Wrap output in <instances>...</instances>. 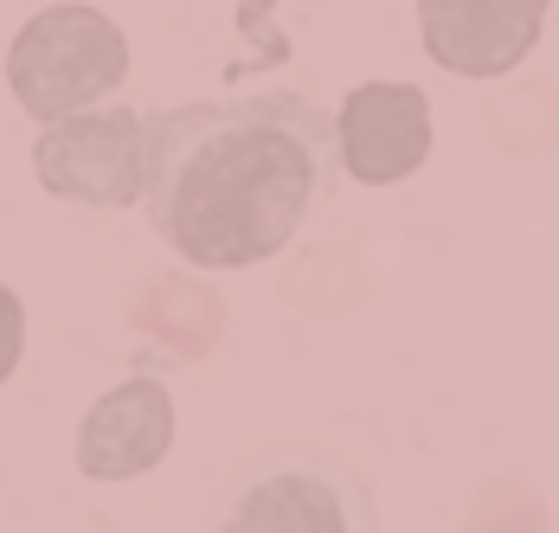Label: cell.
Segmentation results:
<instances>
[{
	"label": "cell",
	"instance_id": "cell-1",
	"mask_svg": "<svg viewBox=\"0 0 559 533\" xmlns=\"http://www.w3.org/2000/svg\"><path fill=\"white\" fill-rule=\"evenodd\" d=\"M335 187V116L302 91L193 97L142 116V213L193 270L271 264Z\"/></svg>",
	"mask_w": 559,
	"mask_h": 533
},
{
	"label": "cell",
	"instance_id": "cell-2",
	"mask_svg": "<svg viewBox=\"0 0 559 533\" xmlns=\"http://www.w3.org/2000/svg\"><path fill=\"white\" fill-rule=\"evenodd\" d=\"M129 78V39L104 7L58 0L39 7L7 46V91L33 122H58L71 109L104 104Z\"/></svg>",
	"mask_w": 559,
	"mask_h": 533
},
{
	"label": "cell",
	"instance_id": "cell-3",
	"mask_svg": "<svg viewBox=\"0 0 559 533\" xmlns=\"http://www.w3.org/2000/svg\"><path fill=\"white\" fill-rule=\"evenodd\" d=\"M33 174L64 206L122 213L142 200V116L129 104H91L46 122L33 142Z\"/></svg>",
	"mask_w": 559,
	"mask_h": 533
},
{
	"label": "cell",
	"instance_id": "cell-4",
	"mask_svg": "<svg viewBox=\"0 0 559 533\" xmlns=\"http://www.w3.org/2000/svg\"><path fill=\"white\" fill-rule=\"evenodd\" d=\"M219 528H245V533H271V528H316V533H341V528H373L367 488L341 470L335 457L316 450H283L271 463H258L251 482H238L231 508L219 514Z\"/></svg>",
	"mask_w": 559,
	"mask_h": 533
},
{
	"label": "cell",
	"instance_id": "cell-5",
	"mask_svg": "<svg viewBox=\"0 0 559 533\" xmlns=\"http://www.w3.org/2000/svg\"><path fill=\"white\" fill-rule=\"evenodd\" d=\"M425 161H431V97L418 84L367 78L341 97L335 167H347V180L392 187V180H412Z\"/></svg>",
	"mask_w": 559,
	"mask_h": 533
},
{
	"label": "cell",
	"instance_id": "cell-6",
	"mask_svg": "<svg viewBox=\"0 0 559 533\" xmlns=\"http://www.w3.org/2000/svg\"><path fill=\"white\" fill-rule=\"evenodd\" d=\"M554 0H418V33L450 78H508L540 46Z\"/></svg>",
	"mask_w": 559,
	"mask_h": 533
},
{
	"label": "cell",
	"instance_id": "cell-7",
	"mask_svg": "<svg viewBox=\"0 0 559 533\" xmlns=\"http://www.w3.org/2000/svg\"><path fill=\"white\" fill-rule=\"evenodd\" d=\"M174 450V399L162 379L135 374L110 386L78 425V470L91 482H135Z\"/></svg>",
	"mask_w": 559,
	"mask_h": 533
},
{
	"label": "cell",
	"instance_id": "cell-8",
	"mask_svg": "<svg viewBox=\"0 0 559 533\" xmlns=\"http://www.w3.org/2000/svg\"><path fill=\"white\" fill-rule=\"evenodd\" d=\"M20 354H26V303L0 283V386L20 374Z\"/></svg>",
	"mask_w": 559,
	"mask_h": 533
},
{
	"label": "cell",
	"instance_id": "cell-9",
	"mask_svg": "<svg viewBox=\"0 0 559 533\" xmlns=\"http://www.w3.org/2000/svg\"><path fill=\"white\" fill-rule=\"evenodd\" d=\"M258 7H271V0H258ZM302 7H316V0H302Z\"/></svg>",
	"mask_w": 559,
	"mask_h": 533
}]
</instances>
